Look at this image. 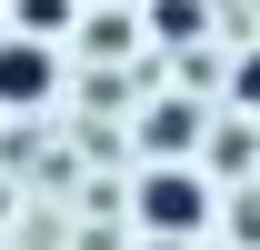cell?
I'll return each instance as SVG.
<instances>
[{"mask_svg": "<svg viewBox=\"0 0 260 250\" xmlns=\"http://www.w3.org/2000/svg\"><path fill=\"white\" fill-rule=\"evenodd\" d=\"M140 210L160 220V230H190V220H200V180H190V170H160V180L140 190Z\"/></svg>", "mask_w": 260, "mask_h": 250, "instance_id": "1", "label": "cell"}, {"mask_svg": "<svg viewBox=\"0 0 260 250\" xmlns=\"http://www.w3.org/2000/svg\"><path fill=\"white\" fill-rule=\"evenodd\" d=\"M50 90V60H40L30 40H10V50H0V100H40Z\"/></svg>", "mask_w": 260, "mask_h": 250, "instance_id": "2", "label": "cell"}]
</instances>
